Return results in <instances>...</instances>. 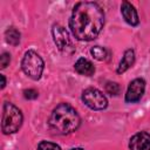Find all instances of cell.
<instances>
[{
    "label": "cell",
    "instance_id": "cell-5",
    "mask_svg": "<svg viewBox=\"0 0 150 150\" xmlns=\"http://www.w3.org/2000/svg\"><path fill=\"white\" fill-rule=\"evenodd\" d=\"M82 100L86 105L93 110H103L108 105L107 97L95 88H87L82 93Z\"/></svg>",
    "mask_w": 150,
    "mask_h": 150
},
{
    "label": "cell",
    "instance_id": "cell-14",
    "mask_svg": "<svg viewBox=\"0 0 150 150\" xmlns=\"http://www.w3.org/2000/svg\"><path fill=\"white\" fill-rule=\"evenodd\" d=\"M38 150H61V148L52 142H47V141H42L40 142V144L38 145Z\"/></svg>",
    "mask_w": 150,
    "mask_h": 150
},
{
    "label": "cell",
    "instance_id": "cell-15",
    "mask_svg": "<svg viewBox=\"0 0 150 150\" xmlns=\"http://www.w3.org/2000/svg\"><path fill=\"white\" fill-rule=\"evenodd\" d=\"M105 91L109 94V95H114V96H116V95H118V93H120V86H118V83H116V82H108L107 84H105Z\"/></svg>",
    "mask_w": 150,
    "mask_h": 150
},
{
    "label": "cell",
    "instance_id": "cell-16",
    "mask_svg": "<svg viewBox=\"0 0 150 150\" xmlns=\"http://www.w3.org/2000/svg\"><path fill=\"white\" fill-rule=\"evenodd\" d=\"M23 96L28 100H35L39 96V93L34 89H26V90H23Z\"/></svg>",
    "mask_w": 150,
    "mask_h": 150
},
{
    "label": "cell",
    "instance_id": "cell-19",
    "mask_svg": "<svg viewBox=\"0 0 150 150\" xmlns=\"http://www.w3.org/2000/svg\"><path fill=\"white\" fill-rule=\"evenodd\" d=\"M70 150H84V149H82V148H73Z\"/></svg>",
    "mask_w": 150,
    "mask_h": 150
},
{
    "label": "cell",
    "instance_id": "cell-17",
    "mask_svg": "<svg viewBox=\"0 0 150 150\" xmlns=\"http://www.w3.org/2000/svg\"><path fill=\"white\" fill-rule=\"evenodd\" d=\"M9 61H11V55L8 53H2L1 55V61H0V64H1V68H6L8 64H9Z\"/></svg>",
    "mask_w": 150,
    "mask_h": 150
},
{
    "label": "cell",
    "instance_id": "cell-1",
    "mask_svg": "<svg viewBox=\"0 0 150 150\" xmlns=\"http://www.w3.org/2000/svg\"><path fill=\"white\" fill-rule=\"evenodd\" d=\"M103 25L104 13L96 2L83 1L75 5L69 20V27L77 40H94L100 34Z\"/></svg>",
    "mask_w": 150,
    "mask_h": 150
},
{
    "label": "cell",
    "instance_id": "cell-12",
    "mask_svg": "<svg viewBox=\"0 0 150 150\" xmlns=\"http://www.w3.org/2000/svg\"><path fill=\"white\" fill-rule=\"evenodd\" d=\"M20 33L16 28L14 27H11L8 28L6 32H5V38H6V41L9 43V45H13V46H16L19 45L20 42Z\"/></svg>",
    "mask_w": 150,
    "mask_h": 150
},
{
    "label": "cell",
    "instance_id": "cell-2",
    "mask_svg": "<svg viewBox=\"0 0 150 150\" xmlns=\"http://www.w3.org/2000/svg\"><path fill=\"white\" fill-rule=\"evenodd\" d=\"M81 123V118L76 110L68 103L59 104L49 117V128L59 135H68L74 132Z\"/></svg>",
    "mask_w": 150,
    "mask_h": 150
},
{
    "label": "cell",
    "instance_id": "cell-11",
    "mask_svg": "<svg viewBox=\"0 0 150 150\" xmlns=\"http://www.w3.org/2000/svg\"><path fill=\"white\" fill-rule=\"evenodd\" d=\"M135 62V53L132 49H128L124 52V55L120 62V66L117 68V73L121 74V73H124L125 70H128Z\"/></svg>",
    "mask_w": 150,
    "mask_h": 150
},
{
    "label": "cell",
    "instance_id": "cell-18",
    "mask_svg": "<svg viewBox=\"0 0 150 150\" xmlns=\"http://www.w3.org/2000/svg\"><path fill=\"white\" fill-rule=\"evenodd\" d=\"M1 80H2V84H1V89H4V88H5V86H6V79H5V76H4V75H1Z\"/></svg>",
    "mask_w": 150,
    "mask_h": 150
},
{
    "label": "cell",
    "instance_id": "cell-7",
    "mask_svg": "<svg viewBox=\"0 0 150 150\" xmlns=\"http://www.w3.org/2000/svg\"><path fill=\"white\" fill-rule=\"evenodd\" d=\"M52 33H53V38H54V42L55 45L57 46V48L62 52H67L68 48L71 47V42H70V39H69V35L67 33V30L60 26V25H54L53 26V29H52Z\"/></svg>",
    "mask_w": 150,
    "mask_h": 150
},
{
    "label": "cell",
    "instance_id": "cell-3",
    "mask_svg": "<svg viewBox=\"0 0 150 150\" xmlns=\"http://www.w3.org/2000/svg\"><path fill=\"white\" fill-rule=\"evenodd\" d=\"M22 124V114L18 107L9 102L4 103L2 108V122L1 129L4 134H14L16 132Z\"/></svg>",
    "mask_w": 150,
    "mask_h": 150
},
{
    "label": "cell",
    "instance_id": "cell-10",
    "mask_svg": "<svg viewBox=\"0 0 150 150\" xmlns=\"http://www.w3.org/2000/svg\"><path fill=\"white\" fill-rule=\"evenodd\" d=\"M74 68H75V70H76L79 74L84 75V76H91V75L95 73V67H94V64H93L89 60H87V59H84V57L79 59V60L75 62Z\"/></svg>",
    "mask_w": 150,
    "mask_h": 150
},
{
    "label": "cell",
    "instance_id": "cell-13",
    "mask_svg": "<svg viewBox=\"0 0 150 150\" xmlns=\"http://www.w3.org/2000/svg\"><path fill=\"white\" fill-rule=\"evenodd\" d=\"M90 53H91V55H93L96 60H98V61H103V60H105V57H107V50H105L104 48L100 47V46L93 47V48L90 49Z\"/></svg>",
    "mask_w": 150,
    "mask_h": 150
},
{
    "label": "cell",
    "instance_id": "cell-6",
    "mask_svg": "<svg viewBox=\"0 0 150 150\" xmlns=\"http://www.w3.org/2000/svg\"><path fill=\"white\" fill-rule=\"evenodd\" d=\"M145 90V82L143 79H135L130 82L127 94H125V102L135 103L141 100Z\"/></svg>",
    "mask_w": 150,
    "mask_h": 150
},
{
    "label": "cell",
    "instance_id": "cell-4",
    "mask_svg": "<svg viewBox=\"0 0 150 150\" xmlns=\"http://www.w3.org/2000/svg\"><path fill=\"white\" fill-rule=\"evenodd\" d=\"M21 68L27 76L33 80H39L42 75L45 62L38 53H35L34 50H28L23 55V59L21 61Z\"/></svg>",
    "mask_w": 150,
    "mask_h": 150
},
{
    "label": "cell",
    "instance_id": "cell-8",
    "mask_svg": "<svg viewBox=\"0 0 150 150\" xmlns=\"http://www.w3.org/2000/svg\"><path fill=\"white\" fill-rule=\"evenodd\" d=\"M130 150H150V134L138 132L130 138L129 142Z\"/></svg>",
    "mask_w": 150,
    "mask_h": 150
},
{
    "label": "cell",
    "instance_id": "cell-9",
    "mask_svg": "<svg viewBox=\"0 0 150 150\" xmlns=\"http://www.w3.org/2000/svg\"><path fill=\"white\" fill-rule=\"evenodd\" d=\"M121 13L124 18V20L131 25V26H137L138 22H139V19H138V14H137V11L135 9V7L128 2V1H123L122 5H121Z\"/></svg>",
    "mask_w": 150,
    "mask_h": 150
}]
</instances>
